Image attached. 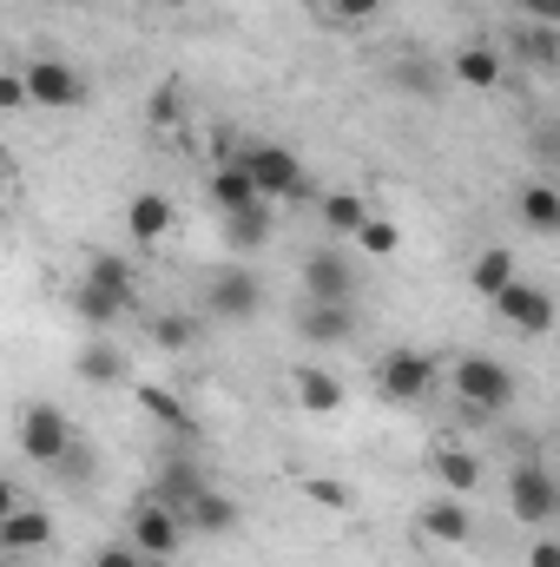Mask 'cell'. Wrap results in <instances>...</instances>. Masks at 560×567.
<instances>
[{
	"label": "cell",
	"mask_w": 560,
	"mask_h": 567,
	"mask_svg": "<svg viewBox=\"0 0 560 567\" xmlns=\"http://www.w3.org/2000/svg\"><path fill=\"white\" fill-rule=\"evenodd\" d=\"M238 165H245V178H251V192L265 198V205H297L303 192H310V178H303V158L290 152V145H245L238 152Z\"/></svg>",
	"instance_id": "cell-1"
},
{
	"label": "cell",
	"mask_w": 560,
	"mask_h": 567,
	"mask_svg": "<svg viewBox=\"0 0 560 567\" xmlns=\"http://www.w3.org/2000/svg\"><path fill=\"white\" fill-rule=\"evenodd\" d=\"M20 86H27V100L33 106H53V113H66V106H86V73L80 66H66V60H27L20 66Z\"/></svg>",
	"instance_id": "cell-2"
},
{
	"label": "cell",
	"mask_w": 560,
	"mask_h": 567,
	"mask_svg": "<svg viewBox=\"0 0 560 567\" xmlns=\"http://www.w3.org/2000/svg\"><path fill=\"white\" fill-rule=\"evenodd\" d=\"M455 396H462L468 410L495 416V410L515 403V377H508V363H495V357H462V363H455Z\"/></svg>",
	"instance_id": "cell-3"
},
{
	"label": "cell",
	"mask_w": 560,
	"mask_h": 567,
	"mask_svg": "<svg viewBox=\"0 0 560 567\" xmlns=\"http://www.w3.org/2000/svg\"><path fill=\"white\" fill-rule=\"evenodd\" d=\"M508 515L528 522V528H548V522L560 515V488H554V475H548L541 462H521V468L508 475Z\"/></svg>",
	"instance_id": "cell-4"
},
{
	"label": "cell",
	"mask_w": 560,
	"mask_h": 567,
	"mask_svg": "<svg viewBox=\"0 0 560 567\" xmlns=\"http://www.w3.org/2000/svg\"><path fill=\"white\" fill-rule=\"evenodd\" d=\"M488 303H495V310H501L521 337H548V330H554V297H548L541 284H521V278H515V284H501Z\"/></svg>",
	"instance_id": "cell-5"
},
{
	"label": "cell",
	"mask_w": 560,
	"mask_h": 567,
	"mask_svg": "<svg viewBox=\"0 0 560 567\" xmlns=\"http://www.w3.org/2000/svg\"><path fill=\"white\" fill-rule=\"evenodd\" d=\"M20 449H27L33 462H60V455L73 449V423H66L53 403H33V410L20 416Z\"/></svg>",
	"instance_id": "cell-6"
},
{
	"label": "cell",
	"mask_w": 560,
	"mask_h": 567,
	"mask_svg": "<svg viewBox=\"0 0 560 567\" xmlns=\"http://www.w3.org/2000/svg\"><path fill=\"white\" fill-rule=\"evenodd\" d=\"M428 390H435V363H428L422 350H390V357H383V396L422 403Z\"/></svg>",
	"instance_id": "cell-7"
},
{
	"label": "cell",
	"mask_w": 560,
	"mask_h": 567,
	"mask_svg": "<svg viewBox=\"0 0 560 567\" xmlns=\"http://www.w3.org/2000/svg\"><path fill=\"white\" fill-rule=\"evenodd\" d=\"M178 542H185V522H178L165 502H139V508H133V548H139V555H158V561H165V555H178Z\"/></svg>",
	"instance_id": "cell-8"
},
{
	"label": "cell",
	"mask_w": 560,
	"mask_h": 567,
	"mask_svg": "<svg viewBox=\"0 0 560 567\" xmlns=\"http://www.w3.org/2000/svg\"><path fill=\"white\" fill-rule=\"evenodd\" d=\"M303 290H310V303H350V290H356L350 258H343V251H310V265H303Z\"/></svg>",
	"instance_id": "cell-9"
},
{
	"label": "cell",
	"mask_w": 560,
	"mask_h": 567,
	"mask_svg": "<svg viewBox=\"0 0 560 567\" xmlns=\"http://www.w3.org/2000/svg\"><path fill=\"white\" fill-rule=\"evenodd\" d=\"M178 522H185L191 535H231V528H238V502H231V495H218V488L205 482V488L191 495V508H185Z\"/></svg>",
	"instance_id": "cell-10"
},
{
	"label": "cell",
	"mask_w": 560,
	"mask_h": 567,
	"mask_svg": "<svg viewBox=\"0 0 560 567\" xmlns=\"http://www.w3.org/2000/svg\"><path fill=\"white\" fill-rule=\"evenodd\" d=\"M448 73H455V86H475V93H495V86H501V73H508V60H501L495 47H462V53L448 60Z\"/></svg>",
	"instance_id": "cell-11"
},
{
	"label": "cell",
	"mask_w": 560,
	"mask_h": 567,
	"mask_svg": "<svg viewBox=\"0 0 560 567\" xmlns=\"http://www.w3.org/2000/svg\"><path fill=\"white\" fill-rule=\"evenodd\" d=\"M422 535H428V542H442V548H462V542L475 535V522H468L462 495H442V502H428V508H422Z\"/></svg>",
	"instance_id": "cell-12"
},
{
	"label": "cell",
	"mask_w": 560,
	"mask_h": 567,
	"mask_svg": "<svg viewBox=\"0 0 560 567\" xmlns=\"http://www.w3.org/2000/svg\"><path fill=\"white\" fill-rule=\"evenodd\" d=\"M53 542V522L40 515V508H13V515H0V548L7 555H40Z\"/></svg>",
	"instance_id": "cell-13"
},
{
	"label": "cell",
	"mask_w": 560,
	"mask_h": 567,
	"mask_svg": "<svg viewBox=\"0 0 560 567\" xmlns=\"http://www.w3.org/2000/svg\"><path fill=\"white\" fill-rule=\"evenodd\" d=\"M258 303H265V290L251 271H218L211 278V310L218 317H258Z\"/></svg>",
	"instance_id": "cell-14"
},
{
	"label": "cell",
	"mask_w": 560,
	"mask_h": 567,
	"mask_svg": "<svg viewBox=\"0 0 560 567\" xmlns=\"http://www.w3.org/2000/svg\"><path fill=\"white\" fill-rule=\"evenodd\" d=\"M303 337L310 343H350L356 337V310L350 303H310L303 310Z\"/></svg>",
	"instance_id": "cell-15"
},
{
	"label": "cell",
	"mask_w": 560,
	"mask_h": 567,
	"mask_svg": "<svg viewBox=\"0 0 560 567\" xmlns=\"http://www.w3.org/2000/svg\"><path fill=\"white\" fill-rule=\"evenodd\" d=\"M290 390H297V403H303L310 416H336V410H343V383H336L330 370H297Z\"/></svg>",
	"instance_id": "cell-16"
},
{
	"label": "cell",
	"mask_w": 560,
	"mask_h": 567,
	"mask_svg": "<svg viewBox=\"0 0 560 567\" xmlns=\"http://www.w3.org/2000/svg\"><path fill=\"white\" fill-rule=\"evenodd\" d=\"M225 238H231L238 251H258V245L271 238V205H265V198H251V205L225 212Z\"/></svg>",
	"instance_id": "cell-17"
},
{
	"label": "cell",
	"mask_w": 560,
	"mask_h": 567,
	"mask_svg": "<svg viewBox=\"0 0 560 567\" xmlns=\"http://www.w3.org/2000/svg\"><path fill=\"white\" fill-rule=\"evenodd\" d=\"M139 410H145V416H152L158 429H172V435H198L191 410H185L172 390H158V383H139Z\"/></svg>",
	"instance_id": "cell-18"
},
{
	"label": "cell",
	"mask_w": 560,
	"mask_h": 567,
	"mask_svg": "<svg viewBox=\"0 0 560 567\" xmlns=\"http://www.w3.org/2000/svg\"><path fill=\"white\" fill-rule=\"evenodd\" d=\"M126 231H133L139 245H152V238H165V231H172V205H165L158 192H139V198L126 205Z\"/></svg>",
	"instance_id": "cell-19"
},
{
	"label": "cell",
	"mask_w": 560,
	"mask_h": 567,
	"mask_svg": "<svg viewBox=\"0 0 560 567\" xmlns=\"http://www.w3.org/2000/svg\"><path fill=\"white\" fill-rule=\"evenodd\" d=\"M435 475H442V488H448V495H475L481 462H475L468 449H435Z\"/></svg>",
	"instance_id": "cell-20"
},
{
	"label": "cell",
	"mask_w": 560,
	"mask_h": 567,
	"mask_svg": "<svg viewBox=\"0 0 560 567\" xmlns=\"http://www.w3.org/2000/svg\"><path fill=\"white\" fill-rule=\"evenodd\" d=\"M198 488H205V475H198V468H191V462H172V468H165V475H158V495H152V502H165V508H172V515H185V508H191V495H198Z\"/></svg>",
	"instance_id": "cell-21"
},
{
	"label": "cell",
	"mask_w": 560,
	"mask_h": 567,
	"mask_svg": "<svg viewBox=\"0 0 560 567\" xmlns=\"http://www.w3.org/2000/svg\"><path fill=\"white\" fill-rule=\"evenodd\" d=\"M80 377H86V383H120V377H126V357H120L106 337H86V350H80Z\"/></svg>",
	"instance_id": "cell-22"
},
{
	"label": "cell",
	"mask_w": 560,
	"mask_h": 567,
	"mask_svg": "<svg viewBox=\"0 0 560 567\" xmlns=\"http://www.w3.org/2000/svg\"><path fill=\"white\" fill-rule=\"evenodd\" d=\"M86 284H100V290H113L120 303H133V265L113 258V251H93V258H86Z\"/></svg>",
	"instance_id": "cell-23"
},
{
	"label": "cell",
	"mask_w": 560,
	"mask_h": 567,
	"mask_svg": "<svg viewBox=\"0 0 560 567\" xmlns=\"http://www.w3.org/2000/svg\"><path fill=\"white\" fill-rule=\"evenodd\" d=\"M211 198H218V212H238V205H251L258 192H251V178H245V165L238 158H225L218 172H211Z\"/></svg>",
	"instance_id": "cell-24"
},
{
	"label": "cell",
	"mask_w": 560,
	"mask_h": 567,
	"mask_svg": "<svg viewBox=\"0 0 560 567\" xmlns=\"http://www.w3.org/2000/svg\"><path fill=\"white\" fill-rule=\"evenodd\" d=\"M73 310H80L93 330H106V323H113V317H126L133 303H120V297H113V290H100V284H80V290H73Z\"/></svg>",
	"instance_id": "cell-25"
},
{
	"label": "cell",
	"mask_w": 560,
	"mask_h": 567,
	"mask_svg": "<svg viewBox=\"0 0 560 567\" xmlns=\"http://www.w3.org/2000/svg\"><path fill=\"white\" fill-rule=\"evenodd\" d=\"M363 218H370V205H363L356 192H330V198H323V225H330L336 238H356Z\"/></svg>",
	"instance_id": "cell-26"
},
{
	"label": "cell",
	"mask_w": 560,
	"mask_h": 567,
	"mask_svg": "<svg viewBox=\"0 0 560 567\" xmlns=\"http://www.w3.org/2000/svg\"><path fill=\"white\" fill-rule=\"evenodd\" d=\"M521 218H528L535 231H560V192L554 185H528V192H521Z\"/></svg>",
	"instance_id": "cell-27"
},
{
	"label": "cell",
	"mask_w": 560,
	"mask_h": 567,
	"mask_svg": "<svg viewBox=\"0 0 560 567\" xmlns=\"http://www.w3.org/2000/svg\"><path fill=\"white\" fill-rule=\"evenodd\" d=\"M468 284H475L481 297H495L501 284H515V251H481L475 271H468Z\"/></svg>",
	"instance_id": "cell-28"
},
{
	"label": "cell",
	"mask_w": 560,
	"mask_h": 567,
	"mask_svg": "<svg viewBox=\"0 0 560 567\" xmlns=\"http://www.w3.org/2000/svg\"><path fill=\"white\" fill-rule=\"evenodd\" d=\"M356 245H363L370 258H396V251H403V231H396L390 218H376V212H370V218L356 225Z\"/></svg>",
	"instance_id": "cell-29"
},
{
	"label": "cell",
	"mask_w": 560,
	"mask_h": 567,
	"mask_svg": "<svg viewBox=\"0 0 560 567\" xmlns=\"http://www.w3.org/2000/svg\"><path fill=\"white\" fill-rule=\"evenodd\" d=\"M303 495H310L317 508H330V515H343V508H350V488H343V482H330V475H310V482H303Z\"/></svg>",
	"instance_id": "cell-30"
},
{
	"label": "cell",
	"mask_w": 560,
	"mask_h": 567,
	"mask_svg": "<svg viewBox=\"0 0 560 567\" xmlns=\"http://www.w3.org/2000/svg\"><path fill=\"white\" fill-rule=\"evenodd\" d=\"M528 60H535V66H554L560 60V33L554 27H541V20L528 27Z\"/></svg>",
	"instance_id": "cell-31"
},
{
	"label": "cell",
	"mask_w": 560,
	"mask_h": 567,
	"mask_svg": "<svg viewBox=\"0 0 560 567\" xmlns=\"http://www.w3.org/2000/svg\"><path fill=\"white\" fill-rule=\"evenodd\" d=\"M152 337H158L165 350H185L198 330H191V317H158V323H152Z\"/></svg>",
	"instance_id": "cell-32"
},
{
	"label": "cell",
	"mask_w": 560,
	"mask_h": 567,
	"mask_svg": "<svg viewBox=\"0 0 560 567\" xmlns=\"http://www.w3.org/2000/svg\"><path fill=\"white\" fill-rule=\"evenodd\" d=\"M13 106H27V86H20V73H0V113H13Z\"/></svg>",
	"instance_id": "cell-33"
},
{
	"label": "cell",
	"mask_w": 560,
	"mask_h": 567,
	"mask_svg": "<svg viewBox=\"0 0 560 567\" xmlns=\"http://www.w3.org/2000/svg\"><path fill=\"white\" fill-rule=\"evenodd\" d=\"M152 120H158V126H172V120H178V86H165V93L152 100Z\"/></svg>",
	"instance_id": "cell-34"
},
{
	"label": "cell",
	"mask_w": 560,
	"mask_h": 567,
	"mask_svg": "<svg viewBox=\"0 0 560 567\" xmlns=\"http://www.w3.org/2000/svg\"><path fill=\"white\" fill-rule=\"evenodd\" d=\"M93 567H139V548H133V542H126V548H100Z\"/></svg>",
	"instance_id": "cell-35"
},
{
	"label": "cell",
	"mask_w": 560,
	"mask_h": 567,
	"mask_svg": "<svg viewBox=\"0 0 560 567\" xmlns=\"http://www.w3.org/2000/svg\"><path fill=\"white\" fill-rule=\"evenodd\" d=\"M396 80H409L416 93H435V80H428V66H422V60H409V66H396Z\"/></svg>",
	"instance_id": "cell-36"
},
{
	"label": "cell",
	"mask_w": 560,
	"mask_h": 567,
	"mask_svg": "<svg viewBox=\"0 0 560 567\" xmlns=\"http://www.w3.org/2000/svg\"><path fill=\"white\" fill-rule=\"evenodd\" d=\"M336 13L343 20H370V13H383V0H336Z\"/></svg>",
	"instance_id": "cell-37"
},
{
	"label": "cell",
	"mask_w": 560,
	"mask_h": 567,
	"mask_svg": "<svg viewBox=\"0 0 560 567\" xmlns=\"http://www.w3.org/2000/svg\"><path fill=\"white\" fill-rule=\"evenodd\" d=\"M521 7H528L541 27H560V0H521Z\"/></svg>",
	"instance_id": "cell-38"
},
{
	"label": "cell",
	"mask_w": 560,
	"mask_h": 567,
	"mask_svg": "<svg viewBox=\"0 0 560 567\" xmlns=\"http://www.w3.org/2000/svg\"><path fill=\"white\" fill-rule=\"evenodd\" d=\"M528 567H560V542H535V555H528Z\"/></svg>",
	"instance_id": "cell-39"
},
{
	"label": "cell",
	"mask_w": 560,
	"mask_h": 567,
	"mask_svg": "<svg viewBox=\"0 0 560 567\" xmlns=\"http://www.w3.org/2000/svg\"><path fill=\"white\" fill-rule=\"evenodd\" d=\"M13 508H20V488H13V482L0 475V515H13Z\"/></svg>",
	"instance_id": "cell-40"
},
{
	"label": "cell",
	"mask_w": 560,
	"mask_h": 567,
	"mask_svg": "<svg viewBox=\"0 0 560 567\" xmlns=\"http://www.w3.org/2000/svg\"><path fill=\"white\" fill-rule=\"evenodd\" d=\"M158 7H191V0H158Z\"/></svg>",
	"instance_id": "cell-41"
},
{
	"label": "cell",
	"mask_w": 560,
	"mask_h": 567,
	"mask_svg": "<svg viewBox=\"0 0 560 567\" xmlns=\"http://www.w3.org/2000/svg\"><path fill=\"white\" fill-rule=\"evenodd\" d=\"M515 7H521V0H515Z\"/></svg>",
	"instance_id": "cell-42"
},
{
	"label": "cell",
	"mask_w": 560,
	"mask_h": 567,
	"mask_svg": "<svg viewBox=\"0 0 560 567\" xmlns=\"http://www.w3.org/2000/svg\"><path fill=\"white\" fill-rule=\"evenodd\" d=\"M0 185H7V178H0Z\"/></svg>",
	"instance_id": "cell-43"
}]
</instances>
